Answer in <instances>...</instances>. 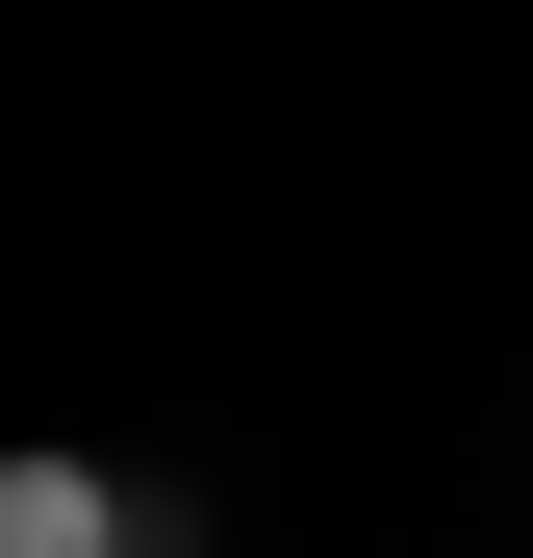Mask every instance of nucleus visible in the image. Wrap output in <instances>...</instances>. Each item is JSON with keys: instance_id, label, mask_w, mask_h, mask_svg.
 <instances>
[{"instance_id": "nucleus-1", "label": "nucleus", "mask_w": 533, "mask_h": 558, "mask_svg": "<svg viewBox=\"0 0 533 558\" xmlns=\"http://www.w3.org/2000/svg\"><path fill=\"white\" fill-rule=\"evenodd\" d=\"M0 558H128V483L102 457H0Z\"/></svg>"}]
</instances>
